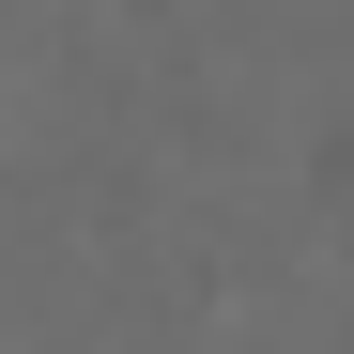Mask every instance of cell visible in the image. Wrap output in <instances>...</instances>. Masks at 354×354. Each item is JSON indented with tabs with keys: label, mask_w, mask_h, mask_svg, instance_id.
<instances>
[{
	"label": "cell",
	"mask_w": 354,
	"mask_h": 354,
	"mask_svg": "<svg viewBox=\"0 0 354 354\" xmlns=\"http://www.w3.org/2000/svg\"><path fill=\"white\" fill-rule=\"evenodd\" d=\"M308 201L354 231V108H324V124H308Z\"/></svg>",
	"instance_id": "1"
}]
</instances>
